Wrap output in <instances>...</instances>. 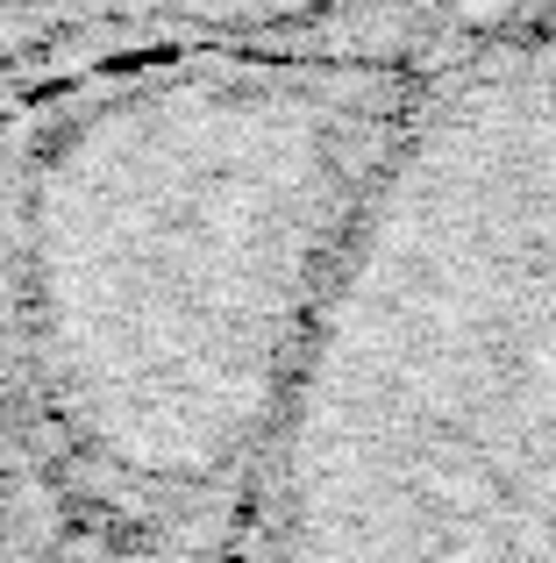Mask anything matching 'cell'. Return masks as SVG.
<instances>
[{
	"label": "cell",
	"instance_id": "6da1fadb",
	"mask_svg": "<svg viewBox=\"0 0 556 563\" xmlns=\"http://www.w3.org/2000/svg\"><path fill=\"white\" fill-rule=\"evenodd\" d=\"M407 93L314 43L151 51L14 179V307L65 442L136 493L265 456Z\"/></svg>",
	"mask_w": 556,
	"mask_h": 563
},
{
	"label": "cell",
	"instance_id": "277c9868",
	"mask_svg": "<svg viewBox=\"0 0 556 563\" xmlns=\"http://www.w3.org/2000/svg\"><path fill=\"white\" fill-rule=\"evenodd\" d=\"M8 507H14V478H8V421H0V542H8Z\"/></svg>",
	"mask_w": 556,
	"mask_h": 563
},
{
	"label": "cell",
	"instance_id": "3957f363",
	"mask_svg": "<svg viewBox=\"0 0 556 563\" xmlns=\"http://www.w3.org/2000/svg\"><path fill=\"white\" fill-rule=\"evenodd\" d=\"M386 0H0V71L200 43H314Z\"/></svg>",
	"mask_w": 556,
	"mask_h": 563
},
{
	"label": "cell",
	"instance_id": "7a4b0ae2",
	"mask_svg": "<svg viewBox=\"0 0 556 563\" xmlns=\"http://www.w3.org/2000/svg\"><path fill=\"white\" fill-rule=\"evenodd\" d=\"M265 464L278 563H556V65L407 108Z\"/></svg>",
	"mask_w": 556,
	"mask_h": 563
}]
</instances>
